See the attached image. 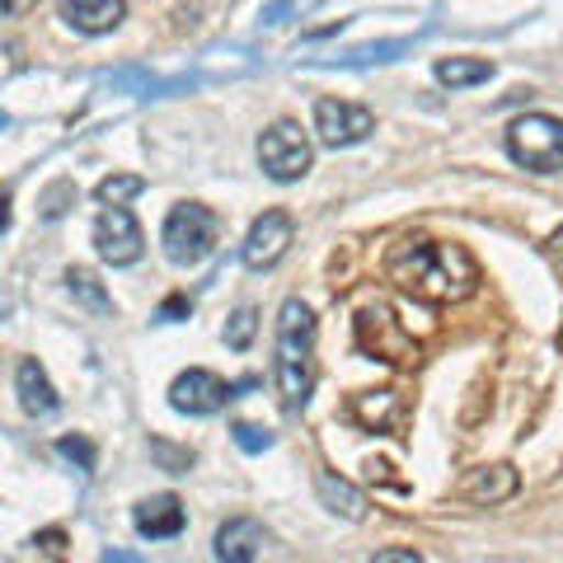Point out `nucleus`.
I'll use <instances>...</instances> for the list:
<instances>
[{
  "label": "nucleus",
  "mask_w": 563,
  "mask_h": 563,
  "mask_svg": "<svg viewBox=\"0 0 563 563\" xmlns=\"http://www.w3.org/2000/svg\"><path fill=\"white\" fill-rule=\"evenodd\" d=\"M385 277L399 291L418 296V301H465L479 291V263H474L461 244H442V240H399L385 254Z\"/></svg>",
  "instance_id": "1"
},
{
  "label": "nucleus",
  "mask_w": 563,
  "mask_h": 563,
  "mask_svg": "<svg viewBox=\"0 0 563 563\" xmlns=\"http://www.w3.org/2000/svg\"><path fill=\"white\" fill-rule=\"evenodd\" d=\"M277 390L287 409H301L314 390V314L306 301H287L277 314Z\"/></svg>",
  "instance_id": "2"
},
{
  "label": "nucleus",
  "mask_w": 563,
  "mask_h": 563,
  "mask_svg": "<svg viewBox=\"0 0 563 563\" xmlns=\"http://www.w3.org/2000/svg\"><path fill=\"white\" fill-rule=\"evenodd\" d=\"M217 235H221V221L217 211L202 207V202H179L165 217V231H161V244L169 263H179V268H192V263H202L211 250H217Z\"/></svg>",
  "instance_id": "3"
},
{
  "label": "nucleus",
  "mask_w": 563,
  "mask_h": 563,
  "mask_svg": "<svg viewBox=\"0 0 563 563\" xmlns=\"http://www.w3.org/2000/svg\"><path fill=\"white\" fill-rule=\"evenodd\" d=\"M507 155L521 169L559 174L563 169V118L550 113H526L507 128Z\"/></svg>",
  "instance_id": "4"
},
{
  "label": "nucleus",
  "mask_w": 563,
  "mask_h": 563,
  "mask_svg": "<svg viewBox=\"0 0 563 563\" xmlns=\"http://www.w3.org/2000/svg\"><path fill=\"white\" fill-rule=\"evenodd\" d=\"M310 161H314V146H310V136L296 128L291 118L273 122V128L258 136V165H263V174H268L273 184H296V179H306Z\"/></svg>",
  "instance_id": "5"
},
{
  "label": "nucleus",
  "mask_w": 563,
  "mask_h": 563,
  "mask_svg": "<svg viewBox=\"0 0 563 563\" xmlns=\"http://www.w3.org/2000/svg\"><path fill=\"white\" fill-rule=\"evenodd\" d=\"M95 250L103 263H113V268H128V263L141 258V250H146V235H141L136 217L128 211V202H109L99 211L95 221Z\"/></svg>",
  "instance_id": "6"
},
{
  "label": "nucleus",
  "mask_w": 563,
  "mask_h": 563,
  "mask_svg": "<svg viewBox=\"0 0 563 563\" xmlns=\"http://www.w3.org/2000/svg\"><path fill=\"white\" fill-rule=\"evenodd\" d=\"M314 132H320L324 146L343 151V146H357L376 132V118L372 109H362V103H347V99H320L314 103Z\"/></svg>",
  "instance_id": "7"
},
{
  "label": "nucleus",
  "mask_w": 563,
  "mask_h": 563,
  "mask_svg": "<svg viewBox=\"0 0 563 563\" xmlns=\"http://www.w3.org/2000/svg\"><path fill=\"white\" fill-rule=\"evenodd\" d=\"M291 240H296V221L287 211H263V217L250 225V235H244V250H240L244 268H254V273L277 268V263L287 258Z\"/></svg>",
  "instance_id": "8"
},
{
  "label": "nucleus",
  "mask_w": 563,
  "mask_h": 563,
  "mask_svg": "<svg viewBox=\"0 0 563 563\" xmlns=\"http://www.w3.org/2000/svg\"><path fill=\"white\" fill-rule=\"evenodd\" d=\"M231 399H235V385H225L217 372H202V366H192V372H184L169 385V404L188 418H211V413H221Z\"/></svg>",
  "instance_id": "9"
},
{
  "label": "nucleus",
  "mask_w": 563,
  "mask_h": 563,
  "mask_svg": "<svg viewBox=\"0 0 563 563\" xmlns=\"http://www.w3.org/2000/svg\"><path fill=\"white\" fill-rule=\"evenodd\" d=\"M357 343H362V352H376L380 362H395V366H409L418 357V347L404 339L399 320L385 306H366L357 314Z\"/></svg>",
  "instance_id": "10"
},
{
  "label": "nucleus",
  "mask_w": 563,
  "mask_h": 563,
  "mask_svg": "<svg viewBox=\"0 0 563 563\" xmlns=\"http://www.w3.org/2000/svg\"><path fill=\"white\" fill-rule=\"evenodd\" d=\"M517 488H521V479H517V470H512V465H479V470H470L465 479L455 484V498H461V503H484V507H493V503H507Z\"/></svg>",
  "instance_id": "11"
},
{
  "label": "nucleus",
  "mask_w": 563,
  "mask_h": 563,
  "mask_svg": "<svg viewBox=\"0 0 563 563\" xmlns=\"http://www.w3.org/2000/svg\"><path fill=\"white\" fill-rule=\"evenodd\" d=\"M62 20L76 33H113L122 20H128V0H57Z\"/></svg>",
  "instance_id": "12"
},
{
  "label": "nucleus",
  "mask_w": 563,
  "mask_h": 563,
  "mask_svg": "<svg viewBox=\"0 0 563 563\" xmlns=\"http://www.w3.org/2000/svg\"><path fill=\"white\" fill-rule=\"evenodd\" d=\"M347 413L357 418L366 432H399V428H404V395H399V390H366V395H352Z\"/></svg>",
  "instance_id": "13"
},
{
  "label": "nucleus",
  "mask_w": 563,
  "mask_h": 563,
  "mask_svg": "<svg viewBox=\"0 0 563 563\" xmlns=\"http://www.w3.org/2000/svg\"><path fill=\"white\" fill-rule=\"evenodd\" d=\"M184 521H188L184 517V503L174 498V493H155V498H146L132 512V526L146 540H174V536L184 531Z\"/></svg>",
  "instance_id": "14"
},
{
  "label": "nucleus",
  "mask_w": 563,
  "mask_h": 563,
  "mask_svg": "<svg viewBox=\"0 0 563 563\" xmlns=\"http://www.w3.org/2000/svg\"><path fill=\"white\" fill-rule=\"evenodd\" d=\"M263 544H268V531L254 521V517H235V521H225L221 531H217V559L225 563H250L263 554Z\"/></svg>",
  "instance_id": "15"
},
{
  "label": "nucleus",
  "mask_w": 563,
  "mask_h": 563,
  "mask_svg": "<svg viewBox=\"0 0 563 563\" xmlns=\"http://www.w3.org/2000/svg\"><path fill=\"white\" fill-rule=\"evenodd\" d=\"M20 404H24V413H33V418H47V413H57V390H52V380H47V372L38 362H20Z\"/></svg>",
  "instance_id": "16"
},
{
  "label": "nucleus",
  "mask_w": 563,
  "mask_h": 563,
  "mask_svg": "<svg viewBox=\"0 0 563 563\" xmlns=\"http://www.w3.org/2000/svg\"><path fill=\"white\" fill-rule=\"evenodd\" d=\"M488 76H493V62H484V57H446V62H437V80H442L446 90L484 85Z\"/></svg>",
  "instance_id": "17"
},
{
  "label": "nucleus",
  "mask_w": 563,
  "mask_h": 563,
  "mask_svg": "<svg viewBox=\"0 0 563 563\" xmlns=\"http://www.w3.org/2000/svg\"><path fill=\"white\" fill-rule=\"evenodd\" d=\"M66 282H70V291H76V296H80V301H85V306H90L95 314H109V310H113V301H109V296H103V287H99V277H95L90 268H70V273H66Z\"/></svg>",
  "instance_id": "18"
},
{
  "label": "nucleus",
  "mask_w": 563,
  "mask_h": 563,
  "mask_svg": "<svg viewBox=\"0 0 563 563\" xmlns=\"http://www.w3.org/2000/svg\"><path fill=\"white\" fill-rule=\"evenodd\" d=\"M141 188H146V179H141V174H109V179H103L95 192H99V202L109 207V202H128V198H136Z\"/></svg>",
  "instance_id": "19"
},
{
  "label": "nucleus",
  "mask_w": 563,
  "mask_h": 563,
  "mask_svg": "<svg viewBox=\"0 0 563 563\" xmlns=\"http://www.w3.org/2000/svg\"><path fill=\"white\" fill-rule=\"evenodd\" d=\"M320 493L333 503V512H343V517H352V521H362V498L352 493L347 484H333V474H320Z\"/></svg>",
  "instance_id": "20"
},
{
  "label": "nucleus",
  "mask_w": 563,
  "mask_h": 563,
  "mask_svg": "<svg viewBox=\"0 0 563 563\" xmlns=\"http://www.w3.org/2000/svg\"><path fill=\"white\" fill-rule=\"evenodd\" d=\"M254 329H258V314H254L250 306H240V310L231 314V324H225V347L244 352V347L254 343Z\"/></svg>",
  "instance_id": "21"
},
{
  "label": "nucleus",
  "mask_w": 563,
  "mask_h": 563,
  "mask_svg": "<svg viewBox=\"0 0 563 563\" xmlns=\"http://www.w3.org/2000/svg\"><path fill=\"white\" fill-rule=\"evenodd\" d=\"M43 217L47 221H57V217H66V211L70 207H76V184H66V179H57V184H52L47 192H43Z\"/></svg>",
  "instance_id": "22"
},
{
  "label": "nucleus",
  "mask_w": 563,
  "mask_h": 563,
  "mask_svg": "<svg viewBox=\"0 0 563 563\" xmlns=\"http://www.w3.org/2000/svg\"><path fill=\"white\" fill-rule=\"evenodd\" d=\"M62 455H70V461H80L85 470H95V446L85 442V437H62Z\"/></svg>",
  "instance_id": "23"
},
{
  "label": "nucleus",
  "mask_w": 563,
  "mask_h": 563,
  "mask_svg": "<svg viewBox=\"0 0 563 563\" xmlns=\"http://www.w3.org/2000/svg\"><path fill=\"white\" fill-rule=\"evenodd\" d=\"M235 442H240L244 451H263V446H273V437L258 432V428H250V422H240V428H235Z\"/></svg>",
  "instance_id": "24"
},
{
  "label": "nucleus",
  "mask_w": 563,
  "mask_h": 563,
  "mask_svg": "<svg viewBox=\"0 0 563 563\" xmlns=\"http://www.w3.org/2000/svg\"><path fill=\"white\" fill-rule=\"evenodd\" d=\"M33 544H38L43 554H66V536H62V531H43V536H33Z\"/></svg>",
  "instance_id": "25"
},
{
  "label": "nucleus",
  "mask_w": 563,
  "mask_h": 563,
  "mask_svg": "<svg viewBox=\"0 0 563 563\" xmlns=\"http://www.w3.org/2000/svg\"><path fill=\"white\" fill-rule=\"evenodd\" d=\"M33 5H38V0H0V20H20Z\"/></svg>",
  "instance_id": "26"
},
{
  "label": "nucleus",
  "mask_w": 563,
  "mask_h": 563,
  "mask_svg": "<svg viewBox=\"0 0 563 563\" xmlns=\"http://www.w3.org/2000/svg\"><path fill=\"white\" fill-rule=\"evenodd\" d=\"M376 563H418L413 550H376Z\"/></svg>",
  "instance_id": "27"
},
{
  "label": "nucleus",
  "mask_w": 563,
  "mask_h": 563,
  "mask_svg": "<svg viewBox=\"0 0 563 563\" xmlns=\"http://www.w3.org/2000/svg\"><path fill=\"white\" fill-rule=\"evenodd\" d=\"M184 310H188V301H184V296H174V301H169V306L161 310V320H179Z\"/></svg>",
  "instance_id": "28"
},
{
  "label": "nucleus",
  "mask_w": 563,
  "mask_h": 563,
  "mask_svg": "<svg viewBox=\"0 0 563 563\" xmlns=\"http://www.w3.org/2000/svg\"><path fill=\"white\" fill-rule=\"evenodd\" d=\"M10 231V207H5V198H0V235Z\"/></svg>",
  "instance_id": "29"
},
{
  "label": "nucleus",
  "mask_w": 563,
  "mask_h": 563,
  "mask_svg": "<svg viewBox=\"0 0 563 563\" xmlns=\"http://www.w3.org/2000/svg\"><path fill=\"white\" fill-rule=\"evenodd\" d=\"M554 254H559V258H563V231H559V235H554Z\"/></svg>",
  "instance_id": "30"
}]
</instances>
